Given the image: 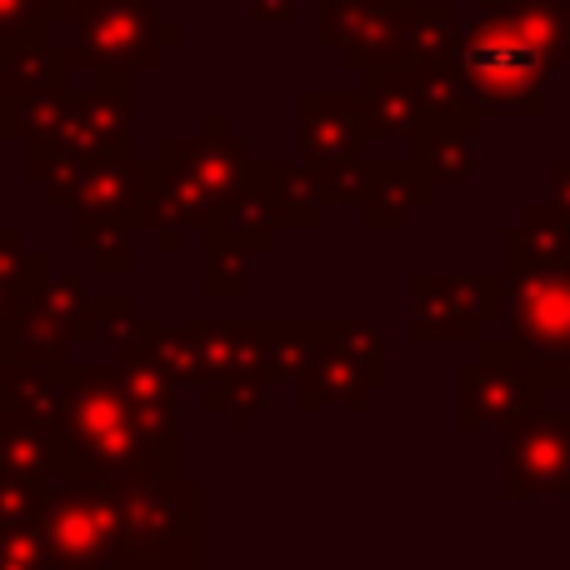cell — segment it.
Masks as SVG:
<instances>
[{
  "mask_svg": "<svg viewBox=\"0 0 570 570\" xmlns=\"http://www.w3.org/2000/svg\"><path fill=\"white\" fill-rule=\"evenodd\" d=\"M551 66V30L541 16H495L481 20L465 40V70L495 106H521L535 96Z\"/></svg>",
  "mask_w": 570,
  "mask_h": 570,
  "instance_id": "1",
  "label": "cell"
},
{
  "mask_svg": "<svg viewBox=\"0 0 570 570\" xmlns=\"http://www.w3.org/2000/svg\"><path fill=\"white\" fill-rule=\"evenodd\" d=\"M521 321H531L535 335L546 341H570V285H525L521 291Z\"/></svg>",
  "mask_w": 570,
  "mask_h": 570,
  "instance_id": "2",
  "label": "cell"
},
{
  "mask_svg": "<svg viewBox=\"0 0 570 570\" xmlns=\"http://www.w3.org/2000/svg\"><path fill=\"white\" fill-rule=\"evenodd\" d=\"M50 541H56L60 556H100V546L110 541V525H106V515L86 511V501H80V505H70V511L56 521Z\"/></svg>",
  "mask_w": 570,
  "mask_h": 570,
  "instance_id": "3",
  "label": "cell"
}]
</instances>
